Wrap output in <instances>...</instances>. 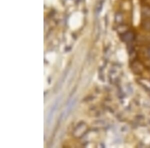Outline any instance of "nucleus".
Returning <instances> with one entry per match:
<instances>
[{"mask_svg": "<svg viewBox=\"0 0 150 148\" xmlns=\"http://www.w3.org/2000/svg\"><path fill=\"white\" fill-rule=\"evenodd\" d=\"M122 39L126 42H130L133 41L134 38V34L132 32H126L121 35Z\"/></svg>", "mask_w": 150, "mask_h": 148, "instance_id": "obj_1", "label": "nucleus"}, {"mask_svg": "<svg viewBox=\"0 0 150 148\" xmlns=\"http://www.w3.org/2000/svg\"><path fill=\"white\" fill-rule=\"evenodd\" d=\"M123 17L121 13H118L116 15L115 17V20L117 23H122L123 21Z\"/></svg>", "mask_w": 150, "mask_h": 148, "instance_id": "obj_2", "label": "nucleus"}]
</instances>
